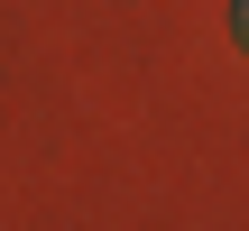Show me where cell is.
<instances>
[{"label": "cell", "instance_id": "6da1fadb", "mask_svg": "<svg viewBox=\"0 0 249 231\" xmlns=\"http://www.w3.org/2000/svg\"><path fill=\"white\" fill-rule=\"evenodd\" d=\"M231 28H240V46H249V0H231Z\"/></svg>", "mask_w": 249, "mask_h": 231}]
</instances>
